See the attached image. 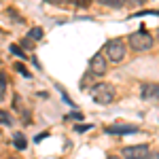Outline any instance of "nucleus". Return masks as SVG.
Wrapping results in <instances>:
<instances>
[{
	"label": "nucleus",
	"instance_id": "nucleus-1",
	"mask_svg": "<svg viewBox=\"0 0 159 159\" xmlns=\"http://www.w3.org/2000/svg\"><path fill=\"white\" fill-rule=\"evenodd\" d=\"M91 98L96 104H102V106H108L115 102V89L108 83H98V85L91 87Z\"/></svg>",
	"mask_w": 159,
	"mask_h": 159
},
{
	"label": "nucleus",
	"instance_id": "nucleus-2",
	"mask_svg": "<svg viewBox=\"0 0 159 159\" xmlns=\"http://www.w3.org/2000/svg\"><path fill=\"white\" fill-rule=\"evenodd\" d=\"M129 47L134 51H138V53L153 49V36H151L148 32H134V34L129 36Z\"/></svg>",
	"mask_w": 159,
	"mask_h": 159
},
{
	"label": "nucleus",
	"instance_id": "nucleus-3",
	"mask_svg": "<svg viewBox=\"0 0 159 159\" xmlns=\"http://www.w3.org/2000/svg\"><path fill=\"white\" fill-rule=\"evenodd\" d=\"M106 57L110 61H121L125 57V45H123L121 38H115L106 43Z\"/></svg>",
	"mask_w": 159,
	"mask_h": 159
},
{
	"label": "nucleus",
	"instance_id": "nucleus-4",
	"mask_svg": "<svg viewBox=\"0 0 159 159\" xmlns=\"http://www.w3.org/2000/svg\"><path fill=\"white\" fill-rule=\"evenodd\" d=\"M148 147L147 144H134V147L123 148V157L125 159H147L148 157Z\"/></svg>",
	"mask_w": 159,
	"mask_h": 159
},
{
	"label": "nucleus",
	"instance_id": "nucleus-5",
	"mask_svg": "<svg viewBox=\"0 0 159 159\" xmlns=\"http://www.w3.org/2000/svg\"><path fill=\"white\" fill-rule=\"evenodd\" d=\"M106 57L102 55V53H96L91 60H89V72L93 74V76H102V74L106 72Z\"/></svg>",
	"mask_w": 159,
	"mask_h": 159
},
{
	"label": "nucleus",
	"instance_id": "nucleus-6",
	"mask_svg": "<svg viewBox=\"0 0 159 159\" xmlns=\"http://www.w3.org/2000/svg\"><path fill=\"white\" fill-rule=\"evenodd\" d=\"M106 132H108V134H115V136L138 134V125H129V123H117V125H110Z\"/></svg>",
	"mask_w": 159,
	"mask_h": 159
},
{
	"label": "nucleus",
	"instance_id": "nucleus-7",
	"mask_svg": "<svg viewBox=\"0 0 159 159\" xmlns=\"http://www.w3.org/2000/svg\"><path fill=\"white\" fill-rule=\"evenodd\" d=\"M140 96H142V100H159V85L144 83L140 87Z\"/></svg>",
	"mask_w": 159,
	"mask_h": 159
},
{
	"label": "nucleus",
	"instance_id": "nucleus-8",
	"mask_svg": "<svg viewBox=\"0 0 159 159\" xmlns=\"http://www.w3.org/2000/svg\"><path fill=\"white\" fill-rule=\"evenodd\" d=\"M98 2L104 4V7H110V9H121L125 4V0H98Z\"/></svg>",
	"mask_w": 159,
	"mask_h": 159
},
{
	"label": "nucleus",
	"instance_id": "nucleus-9",
	"mask_svg": "<svg viewBox=\"0 0 159 159\" xmlns=\"http://www.w3.org/2000/svg\"><path fill=\"white\" fill-rule=\"evenodd\" d=\"M15 148L17 151H25V138H24V134H15Z\"/></svg>",
	"mask_w": 159,
	"mask_h": 159
},
{
	"label": "nucleus",
	"instance_id": "nucleus-10",
	"mask_svg": "<svg viewBox=\"0 0 159 159\" xmlns=\"http://www.w3.org/2000/svg\"><path fill=\"white\" fill-rule=\"evenodd\" d=\"M28 38H30V40H40V38H43V30H40V28H34V30H30Z\"/></svg>",
	"mask_w": 159,
	"mask_h": 159
},
{
	"label": "nucleus",
	"instance_id": "nucleus-11",
	"mask_svg": "<svg viewBox=\"0 0 159 159\" xmlns=\"http://www.w3.org/2000/svg\"><path fill=\"white\" fill-rule=\"evenodd\" d=\"M91 76H93L91 72L83 76V81H81V89H87V87H91Z\"/></svg>",
	"mask_w": 159,
	"mask_h": 159
},
{
	"label": "nucleus",
	"instance_id": "nucleus-12",
	"mask_svg": "<svg viewBox=\"0 0 159 159\" xmlns=\"http://www.w3.org/2000/svg\"><path fill=\"white\" fill-rule=\"evenodd\" d=\"M0 123H4V125H11V123H13V119L9 117V112L0 110Z\"/></svg>",
	"mask_w": 159,
	"mask_h": 159
},
{
	"label": "nucleus",
	"instance_id": "nucleus-13",
	"mask_svg": "<svg viewBox=\"0 0 159 159\" xmlns=\"http://www.w3.org/2000/svg\"><path fill=\"white\" fill-rule=\"evenodd\" d=\"M57 89H60V91H61V96H64V102H66L68 106H74V102H72V100H70V96H68V93L64 91V87H61V85H57Z\"/></svg>",
	"mask_w": 159,
	"mask_h": 159
},
{
	"label": "nucleus",
	"instance_id": "nucleus-14",
	"mask_svg": "<svg viewBox=\"0 0 159 159\" xmlns=\"http://www.w3.org/2000/svg\"><path fill=\"white\" fill-rule=\"evenodd\" d=\"M11 53H15L17 57H25V53H24V49H19L17 45H11Z\"/></svg>",
	"mask_w": 159,
	"mask_h": 159
},
{
	"label": "nucleus",
	"instance_id": "nucleus-15",
	"mask_svg": "<svg viewBox=\"0 0 159 159\" xmlns=\"http://www.w3.org/2000/svg\"><path fill=\"white\" fill-rule=\"evenodd\" d=\"M7 91V79H4V74H0V96Z\"/></svg>",
	"mask_w": 159,
	"mask_h": 159
},
{
	"label": "nucleus",
	"instance_id": "nucleus-16",
	"mask_svg": "<svg viewBox=\"0 0 159 159\" xmlns=\"http://www.w3.org/2000/svg\"><path fill=\"white\" fill-rule=\"evenodd\" d=\"M15 70H17V72H19V74H24V76H30V72L25 70V68H24V66H21V64H15Z\"/></svg>",
	"mask_w": 159,
	"mask_h": 159
},
{
	"label": "nucleus",
	"instance_id": "nucleus-17",
	"mask_svg": "<svg viewBox=\"0 0 159 159\" xmlns=\"http://www.w3.org/2000/svg\"><path fill=\"white\" fill-rule=\"evenodd\" d=\"M87 129H91L89 123H87V125H74V132H81V134H83V132H87Z\"/></svg>",
	"mask_w": 159,
	"mask_h": 159
},
{
	"label": "nucleus",
	"instance_id": "nucleus-18",
	"mask_svg": "<svg viewBox=\"0 0 159 159\" xmlns=\"http://www.w3.org/2000/svg\"><path fill=\"white\" fill-rule=\"evenodd\" d=\"M68 117H70V119H83L81 112H72V115H68ZM68 117H66V119H68Z\"/></svg>",
	"mask_w": 159,
	"mask_h": 159
},
{
	"label": "nucleus",
	"instance_id": "nucleus-19",
	"mask_svg": "<svg viewBox=\"0 0 159 159\" xmlns=\"http://www.w3.org/2000/svg\"><path fill=\"white\" fill-rule=\"evenodd\" d=\"M147 159H159V153H148Z\"/></svg>",
	"mask_w": 159,
	"mask_h": 159
},
{
	"label": "nucleus",
	"instance_id": "nucleus-20",
	"mask_svg": "<svg viewBox=\"0 0 159 159\" xmlns=\"http://www.w3.org/2000/svg\"><path fill=\"white\" fill-rule=\"evenodd\" d=\"M47 2H53V4H64L66 0H47Z\"/></svg>",
	"mask_w": 159,
	"mask_h": 159
},
{
	"label": "nucleus",
	"instance_id": "nucleus-21",
	"mask_svg": "<svg viewBox=\"0 0 159 159\" xmlns=\"http://www.w3.org/2000/svg\"><path fill=\"white\" fill-rule=\"evenodd\" d=\"M132 2H134V4H144L147 0H132Z\"/></svg>",
	"mask_w": 159,
	"mask_h": 159
},
{
	"label": "nucleus",
	"instance_id": "nucleus-22",
	"mask_svg": "<svg viewBox=\"0 0 159 159\" xmlns=\"http://www.w3.org/2000/svg\"><path fill=\"white\" fill-rule=\"evenodd\" d=\"M7 159H17V157H7Z\"/></svg>",
	"mask_w": 159,
	"mask_h": 159
},
{
	"label": "nucleus",
	"instance_id": "nucleus-23",
	"mask_svg": "<svg viewBox=\"0 0 159 159\" xmlns=\"http://www.w3.org/2000/svg\"><path fill=\"white\" fill-rule=\"evenodd\" d=\"M157 40H159V32H157Z\"/></svg>",
	"mask_w": 159,
	"mask_h": 159
}]
</instances>
